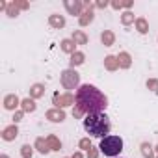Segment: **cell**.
I'll return each instance as SVG.
<instances>
[{
	"label": "cell",
	"instance_id": "cell-1",
	"mask_svg": "<svg viewBox=\"0 0 158 158\" xmlns=\"http://www.w3.org/2000/svg\"><path fill=\"white\" fill-rule=\"evenodd\" d=\"M74 101H76L78 110L84 112L86 115H89V114H101L108 106L106 95L99 88H95L91 84H82L80 88H78L76 95H74Z\"/></svg>",
	"mask_w": 158,
	"mask_h": 158
},
{
	"label": "cell",
	"instance_id": "cell-2",
	"mask_svg": "<svg viewBox=\"0 0 158 158\" xmlns=\"http://www.w3.org/2000/svg\"><path fill=\"white\" fill-rule=\"evenodd\" d=\"M84 130H86L89 136L102 139V138L110 136L112 121H110V117H108L104 112H101V114H89V115H86V119H84Z\"/></svg>",
	"mask_w": 158,
	"mask_h": 158
},
{
	"label": "cell",
	"instance_id": "cell-3",
	"mask_svg": "<svg viewBox=\"0 0 158 158\" xmlns=\"http://www.w3.org/2000/svg\"><path fill=\"white\" fill-rule=\"evenodd\" d=\"M99 149H101V152H102L104 156H108V158H115V156L123 151V139H121L119 136L110 134V136H106V138L101 139Z\"/></svg>",
	"mask_w": 158,
	"mask_h": 158
}]
</instances>
